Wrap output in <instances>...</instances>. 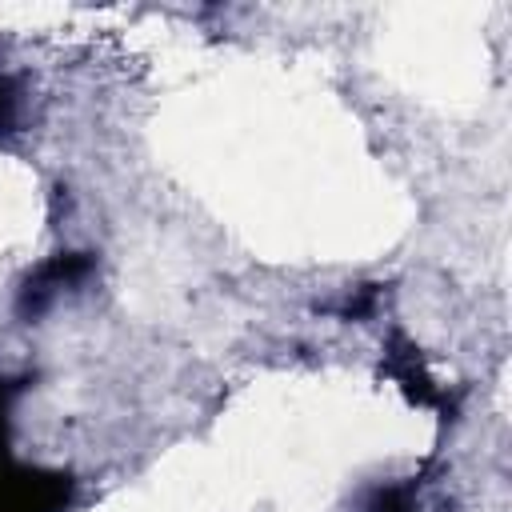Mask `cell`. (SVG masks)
Segmentation results:
<instances>
[{
	"instance_id": "1",
	"label": "cell",
	"mask_w": 512,
	"mask_h": 512,
	"mask_svg": "<svg viewBox=\"0 0 512 512\" xmlns=\"http://www.w3.org/2000/svg\"><path fill=\"white\" fill-rule=\"evenodd\" d=\"M368 512H412V492L408 488H380V492H372Z\"/></svg>"
},
{
	"instance_id": "2",
	"label": "cell",
	"mask_w": 512,
	"mask_h": 512,
	"mask_svg": "<svg viewBox=\"0 0 512 512\" xmlns=\"http://www.w3.org/2000/svg\"><path fill=\"white\" fill-rule=\"evenodd\" d=\"M16 124V96H12V84L0 76V132H12Z\"/></svg>"
}]
</instances>
